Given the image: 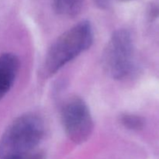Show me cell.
<instances>
[{
	"label": "cell",
	"mask_w": 159,
	"mask_h": 159,
	"mask_svg": "<svg viewBox=\"0 0 159 159\" xmlns=\"http://www.w3.org/2000/svg\"><path fill=\"white\" fill-rule=\"evenodd\" d=\"M84 0H53V6L58 15L74 17L81 12Z\"/></svg>",
	"instance_id": "6"
},
{
	"label": "cell",
	"mask_w": 159,
	"mask_h": 159,
	"mask_svg": "<svg viewBox=\"0 0 159 159\" xmlns=\"http://www.w3.org/2000/svg\"><path fill=\"white\" fill-rule=\"evenodd\" d=\"M45 134L43 120L34 113L16 118L0 139V159H44L40 145Z\"/></svg>",
	"instance_id": "1"
},
{
	"label": "cell",
	"mask_w": 159,
	"mask_h": 159,
	"mask_svg": "<svg viewBox=\"0 0 159 159\" xmlns=\"http://www.w3.org/2000/svg\"><path fill=\"white\" fill-rule=\"evenodd\" d=\"M120 123L129 130H138L144 127V120L142 117L134 114L125 113L120 116Z\"/></svg>",
	"instance_id": "7"
},
{
	"label": "cell",
	"mask_w": 159,
	"mask_h": 159,
	"mask_svg": "<svg viewBox=\"0 0 159 159\" xmlns=\"http://www.w3.org/2000/svg\"><path fill=\"white\" fill-rule=\"evenodd\" d=\"M20 69V60L15 54L4 53L0 55V100L13 85Z\"/></svg>",
	"instance_id": "5"
},
{
	"label": "cell",
	"mask_w": 159,
	"mask_h": 159,
	"mask_svg": "<svg viewBox=\"0 0 159 159\" xmlns=\"http://www.w3.org/2000/svg\"><path fill=\"white\" fill-rule=\"evenodd\" d=\"M96 6L101 9H106L108 6L109 0H94Z\"/></svg>",
	"instance_id": "8"
},
{
	"label": "cell",
	"mask_w": 159,
	"mask_h": 159,
	"mask_svg": "<svg viewBox=\"0 0 159 159\" xmlns=\"http://www.w3.org/2000/svg\"><path fill=\"white\" fill-rule=\"evenodd\" d=\"M93 30L88 21L77 23L62 34L48 50L43 63V71L48 77L54 75L65 65L91 47Z\"/></svg>",
	"instance_id": "2"
},
{
	"label": "cell",
	"mask_w": 159,
	"mask_h": 159,
	"mask_svg": "<svg viewBox=\"0 0 159 159\" xmlns=\"http://www.w3.org/2000/svg\"><path fill=\"white\" fill-rule=\"evenodd\" d=\"M61 119L67 136L75 144L85 142L93 134L94 124L91 112L79 96L65 100L61 107Z\"/></svg>",
	"instance_id": "4"
},
{
	"label": "cell",
	"mask_w": 159,
	"mask_h": 159,
	"mask_svg": "<svg viewBox=\"0 0 159 159\" xmlns=\"http://www.w3.org/2000/svg\"><path fill=\"white\" fill-rule=\"evenodd\" d=\"M106 71L116 80L126 79L132 72L134 63V46L127 30H116L111 36L103 54Z\"/></svg>",
	"instance_id": "3"
},
{
	"label": "cell",
	"mask_w": 159,
	"mask_h": 159,
	"mask_svg": "<svg viewBox=\"0 0 159 159\" xmlns=\"http://www.w3.org/2000/svg\"><path fill=\"white\" fill-rule=\"evenodd\" d=\"M120 1H130V0H120Z\"/></svg>",
	"instance_id": "9"
}]
</instances>
